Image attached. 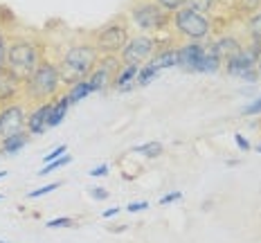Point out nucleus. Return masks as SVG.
Segmentation results:
<instances>
[{
	"label": "nucleus",
	"mask_w": 261,
	"mask_h": 243,
	"mask_svg": "<svg viewBox=\"0 0 261 243\" xmlns=\"http://www.w3.org/2000/svg\"><path fill=\"white\" fill-rule=\"evenodd\" d=\"M97 59H99V52H97L92 39H81V41L70 43L68 47H63L61 57L57 61L63 86L70 88V86L88 79Z\"/></svg>",
	"instance_id": "f257e3e1"
},
{
	"label": "nucleus",
	"mask_w": 261,
	"mask_h": 243,
	"mask_svg": "<svg viewBox=\"0 0 261 243\" xmlns=\"http://www.w3.org/2000/svg\"><path fill=\"white\" fill-rule=\"evenodd\" d=\"M63 81L59 74L57 61L45 57V61L36 68V72L32 74L27 81H23V101L27 106H39L45 101H54L61 90Z\"/></svg>",
	"instance_id": "f03ea898"
},
{
	"label": "nucleus",
	"mask_w": 261,
	"mask_h": 243,
	"mask_svg": "<svg viewBox=\"0 0 261 243\" xmlns=\"http://www.w3.org/2000/svg\"><path fill=\"white\" fill-rule=\"evenodd\" d=\"M43 61H45V50H43L41 41L32 39V36H14V39H9L7 68L20 81L30 79Z\"/></svg>",
	"instance_id": "7ed1b4c3"
},
{
	"label": "nucleus",
	"mask_w": 261,
	"mask_h": 243,
	"mask_svg": "<svg viewBox=\"0 0 261 243\" xmlns=\"http://www.w3.org/2000/svg\"><path fill=\"white\" fill-rule=\"evenodd\" d=\"M128 25H133L140 34L158 36L171 27V14L165 12L155 0H135L128 7Z\"/></svg>",
	"instance_id": "20e7f679"
},
{
	"label": "nucleus",
	"mask_w": 261,
	"mask_h": 243,
	"mask_svg": "<svg viewBox=\"0 0 261 243\" xmlns=\"http://www.w3.org/2000/svg\"><path fill=\"white\" fill-rule=\"evenodd\" d=\"M171 30L185 43H207L214 25L207 14H200L185 5L171 14Z\"/></svg>",
	"instance_id": "39448f33"
},
{
	"label": "nucleus",
	"mask_w": 261,
	"mask_h": 243,
	"mask_svg": "<svg viewBox=\"0 0 261 243\" xmlns=\"http://www.w3.org/2000/svg\"><path fill=\"white\" fill-rule=\"evenodd\" d=\"M90 39L95 43L99 57H119V52L124 50V45L130 39V25H128L126 14L115 16L113 20L97 27Z\"/></svg>",
	"instance_id": "423d86ee"
},
{
	"label": "nucleus",
	"mask_w": 261,
	"mask_h": 243,
	"mask_svg": "<svg viewBox=\"0 0 261 243\" xmlns=\"http://www.w3.org/2000/svg\"><path fill=\"white\" fill-rule=\"evenodd\" d=\"M261 57V43L252 41L250 45H241L237 52H232L227 59H223V68L227 74L239 79L254 81L257 79V61Z\"/></svg>",
	"instance_id": "0eeeda50"
},
{
	"label": "nucleus",
	"mask_w": 261,
	"mask_h": 243,
	"mask_svg": "<svg viewBox=\"0 0 261 243\" xmlns=\"http://www.w3.org/2000/svg\"><path fill=\"white\" fill-rule=\"evenodd\" d=\"M160 50V43L155 36L149 34H135L130 36L128 43L124 45V50L119 52V61L130 63V66H144L146 61L153 59V54Z\"/></svg>",
	"instance_id": "6e6552de"
},
{
	"label": "nucleus",
	"mask_w": 261,
	"mask_h": 243,
	"mask_svg": "<svg viewBox=\"0 0 261 243\" xmlns=\"http://www.w3.org/2000/svg\"><path fill=\"white\" fill-rule=\"evenodd\" d=\"M27 113H30V106L23 99H16L0 106V142L5 138H9V135L25 131Z\"/></svg>",
	"instance_id": "1a4fd4ad"
},
{
	"label": "nucleus",
	"mask_w": 261,
	"mask_h": 243,
	"mask_svg": "<svg viewBox=\"0 0 261 243\" xmlns=\"http://www.w3.org/2000/svg\"><path fill=\"white\" fill-rule=\"evenodd\" d=\"M122 66L119 57H99L92 68L88 84L92 93H106L108 88H113V81L117 77V70Z\"/></svg>",
	"instance_id": "9d476101"
},
{
	"label": "nucleus",
	"mask_w": 261,
	"mask_h": 243,
	"mask_svg": "<svg viewBox=\"0 0 261 243\" xmlns=\"http://www.w3.org/2000/svg\"><path fill=\"white\" fill-rule=\"evenodd\" d=\"M178 50V66L187 72H200L205 54H207V43H180Z\"/></svg>",
	"instance_id": "9b49d317"
},
{
	"label": "nucleus",
	"mask_w": 261,
	"mask_h": 243,
	"mask_svg": "<svg viewBox=\"0 0 261 243\" xmlns=\"http://www.w3.org/2000/svg\"><path fill=\"white\" fill-rule=\"evenodd\" d=\"M52 106H54V101H45V104H39V106H30L25 131L30 135H43L45 133L47 128H50Z\"/></svg>",
	"instance_id": "f8f14e48"
},
{
	"label": "nucleus",
	"mask_w": 261,
	"mask_h": 243,
	"mask_svg": "<svg viewBox=\"0 0 261 243\" xmlns=\"http://www.w3.org/2000/svg\"><path fill=\"white\" fill-rule=\"evenodd\" d=\"M23 99V81L9 68H0V106Z\"/></svg>",
	"instance_id": "ddd939ff"
},
{
	"label": "nucleus",
	"mask_w": 261,
	"mask_h": 243,
	"mask_svg": "<svg viewBox=\"0 0 261 243\" xmlns=\"http://www.w3.org/2000/svg\"><path fill=\"white\" fill-rule=\"evenodd\" d=\"M138 72H140V66H130V63H122L117 70V77L113 81V88L119 90V93H124V90H128V86L135 84V79H138Z\"/></svg>",
	"instance_id": "4468645a"
},
{
	"label": "nucleus",
	"mask_w": 261,
	"mask_h": 243,
	"mask_svg": "<svg viewBox=\"0 0 261 243\" xmlns=\"http://www.w3.org/2000/svg\"><path fill=\"white\" fill-rule=\"evenodd\" d=\"M30 138H32V135L27 131L9 135V138H5L3 142H0V153H3V155H16L27 142H30Z\"/></svg>",
	"instance_id": "2eb2a0df"
},
{
	"label": "nucleus",
	"mask_w": 261,
	"mask_h": 243,
	"mask_svg": "<svg viewBox=\"0 0 261 243\" xmlns=\"http://www.w3.org/2000/svg\"><path fill=\"white\" fill-rule=\"evenodd\" d=\"M151 63H153L158 70L176 68V66H178V50H176V47H160V50L153 54Z\"/></svg>",
	"instance_id": "dca6fc26"
},
{
	"label": "nucleus",
	"mask_w": 261,
	"mask_h": 243,
	"mask_svg": "<svg viewBox=\"0 0 261 243\" xmlns=\"http://www.w3.org/2000/svg\"><path fill=\"white\" fill-rule=\"evenodd\" d=\"M68 108H70V101H68V95H59L57 99H54V106H52V115H50V128L54 126H59V124L63 122V117H65V113H68Z\"/></svg>",
	"instance_id": "f3484780"
},
{
	"label": "nucleus",
	"mask_w": 261,
	"mask_h": 243,
	"mask_svg": "<svg viewBox=\"0 0 261 243\" xmlns=\"http://www.w3.org/2000/svg\"><path fill=\"white\" fill-rule=\"evenodd\" d=\"M65 95H68L70 106H77L79 101H84L86 97H90V95H92L88 79H86V81H79V84H74V86H70V88H68V93H65Z\"/></svg>",
	"instance_id": "a211bd4d"
},
{
	"label": "nucleus",
	"mask_w": 261,
	"mask_h": 243,
	"mask_svg": "<svg viewBox=\"0 0 261 243\" xmlns=\"http://www.w3.org/2000/svg\"><path fill=\"white\" fill-rule=\"evenodd\" d=\"M133 153H140V155H144V158H149V160H155V158H160V155L165 153V144L158 142V140H149V142L135 147Z\"/></svg>",
	"instance_id": "6ab92c4d"
},
{
	"label": "nucleus",
	"mask_w": 261,
	"mask_h": 243,
	"mask_svg": "<svg viewBox=\"0 0 261 243\" xmlns=\"http://www.w3.org/2000/svg\"><path fill=\"white\" fill-rule=\"evenodd\" d=\"M158 72H160V70H158L151 61H146L144 66H140V72H138V79H135V86H140V88H142V86H149L151 81L158 77Z\"/></svg>",
	"instance_id": "aec40b11"
},
{
	"label": "nucleus",
	"mask_w": 261,
	"mask_h": 243,
	"mask_svg": "<svg viewBox=\"0 0 261 243\" xmlns=\"http://www.w3.org/2000/svg\"><path fill=\"white\" fill-rule=\"evenodd\" d=\"M246 30H248L250 39L261 43V9H257V12L250 14V18L246 20Z\"/></svg>",
	"instance_id": "412c9836"
},
{
	"label": "nucleus",
	"mask_w": 261,
	"mask_h": 243,
	"mask_svg": "<svg viewBox=\"0 0 261 243\" xmlns=\"http://www.w3.org/2000/svg\"><path fill=\"white\" fill-rule=\"evenodd\" d=\"M70 162H72V155L65 153V155H61L59 160H54V162H50V165L43 167V169L39 171V176H47V174H52V171H59V169H63V167H68Z\"/></svg>",
	"instance_id": "4be33fe9"
},
{
	"label": "nucleus",
	"mask_w": 261,
	"mask_h": 243,
	"mask_svg": "<svg viewBox=\"0 0 261 243\" xmlns=\"http://www.w3.org/2000/svg\"><path fill=\"white\" fill-rule=\"evenodd\" d=\"M216 3H219V0H187V7H192L200 14H210Z\"/></svg>",
	"instance_id": "5701e85b"
},
{
	"label": "nucleus",
	"mask_w": 261,
	"mask_h": 243,
	"mask_svg": "<svg viewBox=\"0 0 261 243\" xmlns=\"http://www.w3.org/2000/svg\"><path fill=\"white\" fill-rule=\"evenodd\" d=\"M7 52H9V36L0 27V68H7Z\"/></svg>",
	"instance_id": "b1692460"
},
{
	"label": "nucleus",
	"mask_w": 261,
	"mask_h": 243,
	"mask_svg": "<svg viewBox=\"0 0 261 243\" xmlns=\"http://www.w3.org/2000/svg\"><path fill=\"white\" fill-rule=\"evenodd\" d=\"M59 185H61V182H47V185H43L39 189H34V192H30V194H27V198H30V201H34V198H41V196H45V194L54 192V189H59Z\"/></svg>",
	"instance_id": "393cba45"
},
{
	"label": "nucleus",
	"mask_w": 261,
	"mask_h": 243,
	"mask_svg": "<svg viewBox=\"0 0 261 243\" xmlns=\"http://www.w3.org/2000/svg\"><path fill=\"white\" fill-rule=\"evenodd\" d=\"M74 223H77L74 219H68V216H59V219H50L45 225H47L50 230H54V228H74Z\"/></svg>",
	"instance_id": "a878e982"
},
{
	"label": "nucleus",
	"mask_w": 261,
	"mask_h": 243,
	"mask_svg": "<svg viewBox=\"0 0 261 243\" xmlns=\"http://www.w3.org/2000/svg\"><path fill=\"white\" fill-rule=\"evenodd\" d=\"M158 5H160L165 12H169V14H173V12H178L180 7H185L187 5V0H155Z\"/></svg>",
	"instance_id": "bb28decb"
},
{
	"label": "nucleus",
	"mask_w": 261,
	"mask_h": 243,
	"mask_svg": "<svg viewBox=\"0 0 261 243\" xmlns=\"http://www.w3.org/2000/svg\"><path fill=\"white\" fill-rule=\"evenodd\" d=\"M65 153H68V147H65V144H59L57 149H52L50 153H47L45 158H43V162H45V165H50V162L59 160V158H61V155H65Z\"/></svg>",
	"instance_id": "cd10ccee"
},
{
	"label": "nucleus",
	"mask_w": 261,
	"mask_h": 243,
	"mask_svg": "<svg viewBox=\"0 0 261 243\" xmlns=\"http://www.w3.org/2000/svg\"><path fill=\"white\" fill-rule=\"evenodd\" d=\"M241 113H243V115H248V117H250V115H261V97H259V99H254L252 104L243 106Z\"/></svg>",
	"instance_id": "c85d7f7f"
},
{
	"label": "nucleus",
	"mask_w": 261,
	"mask_h": 243,
	"mask_svg": "<svg viewBox=\"0 0 261 243\" xmlns=\"http://www.w3.org/2000/svg\"><path fill=\"white\" fill-rule=\"evenodd\" d=\"M108 174H111V167H108L106 162H104V165L92 167V169L88 171V176H90V178H104V176H108Z\"/></svg>",
	"instance_id": "c756f323"
},
{
	"label": "nucleus",
	"mask_w": 261,
	"mask_h": 243,
	"mask_svg": "<svg viewBox=\"0 0 261 243\" xmlns=\"http://www.w3.org/2000/svg\"><path fill=\"white\" fill-rule=\"evenodd\" d=\"M180 198H182V192H178V189H176V192H169V194H165V196H160V201H158V203H160V205H171V203L180 201Z\"/></svg>",
	"instance_id": "7c9ffc66"
},
{
	"label": "nucleus",
	"mask_w": 261,
	"mask_h": 243,
	"mask_svg": "<svg viewBox=\"0 0 261 243\" xmlns=\"http://www.w3.org/2000/svg\"><path fill=\"white\" fill-rule=\"evenodd\" d=\"M90 196L95 198V201H106L111 194H108V189H104V187H92L90 189Z\"/></svg>",
	"instance_id": "2f4dec72"
},
{
	"label": "nucleus",
	"mask_w": 261,
	"mask_h": 243,
	"mask_svg": "<svg viewBox=\"0 0 261 243\" xmlns=\"http://www.w3.org/2000/svg\"><path fill=\"white\" fill-rule=\"evenodd\" d=\"M126 209L128 212H142V209H149V203L146 201H133V203L126 205Z\"/></svg>",
	"instance_id": "473e14b6"
},
{
	"label": "nucleus",
	"mask_w": 261,
	"mask_h": 243,
	"mask_svg": "<svg viewBox=\"0 0 261 243\" xmlns=\"http://www.w3.org/2000/svg\"><path fill=\"white\" fill-rule=\"evenodd\" d=\"M234 144H237V147L241 149V151H250V149H252V144H250L248 140L243 138V135H239V133L234 135Z\"/></svg>",
	"instance_id": "72a5a7b5"
},
{
	"label": "nucleus",
	"mask_w": 261,
	"mask_h": 243,
	"mask_svg": "<svg viewBox=\"0 0 261 243\" xmlns=\"http://www.w3.org/2000/svg\"><path fill=\"white\" fill-rule=\"evenodd\" d=\"M119 212H122L119 207H108V209H104V212H101V219H115Z\"/></svg>",
	"instance_id": "f704fd0d"
},
{
	"label": "nucleus",
	"mask_w": 261,
	"mask_h": 243,
	"mask_svg": "<svg viewBox=\"0 0 261 243\" xmlns=\"http://www.w3.org/2000/svg\"><path fill=\"white\" fill-rule=\"evenodd\" d=\"M257 72H259V77H261V57H259V61H257Z\"/></svg>",
	"instance_id": "c9c22d12"
},
{
	"label": "nucleus",
	"mask_w": 261,
	"mask_h": 243,
	"mask_svg": "<svg viewBox=\"0 0 261 243\" xmlns=\"http://www.w3.org/2000/svg\"><path fill=\"white\" fill-rule=\"evenodd\" d=\"M254 151H257V153H261V144H257V147H252Z\"/></svg>",
	"instance_id": "e433bc0d"
},
{
	"label": "nucleus",
	"mask_w": 261,
	"mask_h": 243,
	"mask_svg": "<svg viewBox=\"0 0 261 243\" xmlns=\"http://www.w3.org/2000/svg\"><path fill=\"white\" fill-rule=\"evenodd\" d=\"M5 176H7V171H0V178H5Z\"/></svg>",
	"instance_id": "4c0bfd02"
},
{
	"label": "nucleus",
	"mask_w": 261,
	"mask_h": 243,
	"mask_svg": "<svg viewBox=\"0 0 261 243\" xmlns=\"http://www.w3.org/2000/svg\"><path fill=\"white\" fill-rule=\"evenodd\" d=\"M0 201H3V194H0Z\"/></svg>",
	"instance_id": "58836bf2"
},
{
	"label": "nucleus",
	"mask_w": 261,
	"mask_h": 243,
	"mask_svg": "<svg viewBox=\"0 0 261 243\" xmlns=\"http://www.w3.org/2000/svg\"><path fill=\"white\" fill-rule=\"evenodd\" d=\"M0 243H5V241H0Z\"/></svg>",
	"instance_id": "ea45409f"
},
{
	"label": "nucleus",
	"mask_w": 261,
	"mask_h": 243,
	"mask_svg": "<svg viewBox=\"0 0 261 243\" xmlns=\"http://www.w3.org/2000/svg\"><path fill=\"white\" fill-rule=\"evenodd\" d=\"M0 155H3V153H0Z\"/></svg>",
	"instance_id": "a19ab883"
}]
</instances>
